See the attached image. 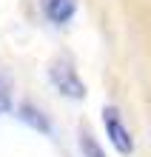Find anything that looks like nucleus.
Returning a JSON list of instances; mask_svg holds the SVG:
<instances>
[{"label": "nucleus", "mask_w": 151, "mask_h": 157, "mask_svg": "<svg viewBox=\"0 0 151 157\" xmlns=\"http://www.w3.org/2000/svg\"><path fill=\"white\" fill-rule=\"evenodd\" d=\"M49 77L54 83V89L60 91L63 97H86V86H83V80L80 75L74 71V63L69 57H57L51 63V69H49Z\"/></svg>", "instance_id": "obj_1"}, {"label": "nucleus", "mask_w": 151, "mask_h": 157, "mask_svg": "<svg viewBox=\"0 0 151 157\" xmlns=\"http://www.w3.org/2000/svg\"><path fill=\"white\" fill-rule=\"evenodd\" d=\"M103 126H106V134H108V140L114 143V149L123 151V154H131L134 151V140H131V132H128V126L123 123V117L114 106H106L103 109Z\"/></svg>", "instance_id": "obj_2"}, {"label": "nucleus", "mask_w": 151, "mask_h": 157, "mask_svg": "<svg viewBox=\"0 0 151 157\" xmlns=\"http://www.w3.org/2000/svg\"><path fill=\"white\" fill-rule=\"evenodd\" d=\"M40 9H43V14L49 17L51 23L66 26L77 14V0H40Z\"/></svg>", "instance_id": "obj_3"}, {"label": "nucleus", "mask_w": 151, "mask_h": 157, "mask_svg": "<svg viewBox=\"0 0 151 157\" xmlns=\"http://www.w3.org/2000/svg\"><path fill=\"white\" fill-rule=\"evenodd\" d=\"M17 117H20L23 123H29L32 128L43 132V134H49V132H51V123L46 120V114H43L37 106H29V103H26V106H20V109H17Z\"/></svg>", "instance_id": "obj_4"}, {"label": "nucleus", "mask_w": 151, "mask_h": 157, "mask_svg": "<svg viewBox=\"0 0 151 157\" xmlns=\"http://www.w3.org/2000/svg\"><path fill=\"white\" fill-rule=\"evenodd\" d=\"M80 151H83V157H106V151L97 146V140H94L89 132L80 134Z\"/></svg>", "instance_id": "obj_5"}, {"label": "nucleus", "mask_w": 151, "mask_h": 157, "mask_svg": "<svg viewBox=\"0 0 151 157\" xmlns=\"http://www.w3.org/2000/svg\"><path fill=\"white\" fill-rule=\"evenodd\" d=\"M3 109H9V86H6V80L0 77V112Z\"/></svg>", "instance_id": "obj_6"}]
</instances>
